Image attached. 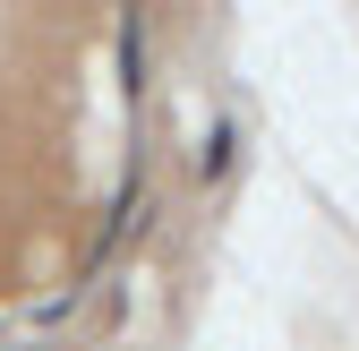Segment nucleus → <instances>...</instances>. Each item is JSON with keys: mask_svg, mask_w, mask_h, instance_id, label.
Wrapping results in <instances>:
<instances>
[]
</instances>
